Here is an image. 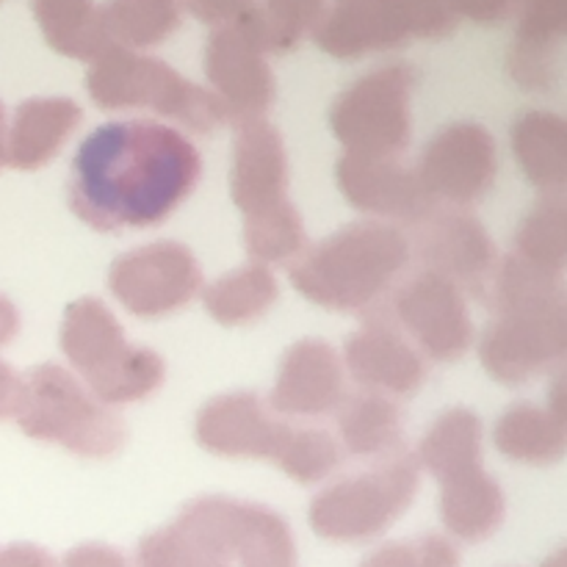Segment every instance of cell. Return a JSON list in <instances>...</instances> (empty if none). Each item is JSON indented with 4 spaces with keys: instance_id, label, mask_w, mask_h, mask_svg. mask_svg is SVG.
I'll use <instances>...</instances> for the list:
<instances>
[{
    "instance_id": "cell-44",
    "label": "cell",
    "mask_w": 567,
    "mask_h": 567,
    "mask_svg": "<svg viewBox=\"0 0 567 567\" xmlns=\"http://www.w3.org/2000/svg\"><path fill=\"white\" fill-rule=\"evenodd\" d=\"M543 567H567V554L565 551H557L554 557H548Z\"/></svg>"
},
{
    "instance_id": "cell-9",
    "label": "cell",
    "mask_w": 567,
    "mask_h": 567,
    "mask_svg": "<svg viewBox=\"0 0 567 567\" xmlns=\"http://www.w3.org/2000/svg\"><path fill=\"white\" fill-rule=\"evenodd\" d=\"M415 72L408 64H388L358 78L338 94L330 111V127L347 153L402 155L413 131Z\"/></svg>"
},
{
    "instance_id": "cell-12",
    "label": "cell",
    "mask_w": 567,
    "mask_h": 567,
    "mask_svg": "<svg viewBox=\"0 0 567 567\" xmlns=\"http://www.w3.org/2000/svg\"><path fill=\"white\" fill-rule=\"evenodd\" d=\"M415 175L437 208H463L476 203L496 183V138L476 122L446 125L426 142Z\"/></svg>"
},
{
    "instance_id": "cell-29",
    "label": "cell",
    "mask_w": 567,
    "mask_h": 567,
    "mask_svg": "<svg viewBox=\"0 0 567 567\" xmlns=\"http://www.w3.org/2000/svg\"><path fill=\"white\" fill-rule=\"evenodd\" d=\"M199 293L210 319L221 327H241L260 319L275 305L277 280L269 266L249 260L210 286H203Z\"/></svg>"
},
{
    "instance_id": "cell-4",
    "label": "cell",
    "mask_w": 567,
    "mask_h": 567,
    "mask_svg": "<svg viewBox=\"0 0 567 567\" xmlns=\"http://www.w3.org/2000/svg\"><path fill=\"white\" fill-rule=\"evenodd\" d=\"M61 349L86 391L105 408L150 396L166 374L161 354L127 341L114 313L94 297L75 299L64 310Z\"/></svg>"
},
{
    "instance_id": "cell-43",
    "label": "cell",
    "mask_w": 567,
    "mask_h": 567,
    "mask_svg": "<svg viewBox=\"0 0 567 567\" xmlns=\"http://www.w3.org/2000/svg\"><path fill=\"white\" fill-rule=\"evenodd\" d=\"M6 133H9V127H6L3 103H0V169H3V166H6Z\"/></svg>"
},
{
    "instance_id": "cell-18",
    "label": "cell",
    "mask_w": 567,
    "mask_h": 567,
    "mask_svg": "<svg viewBox=\"0 0 567 567\" xmlns=\"http://www.w3.org/2000/svg\"><path fill=\"white\" fill-rule=\"evenodd\" d=\"M343 396L347 369L341 354L319 338H305L282 354L269 408L291 419H319L336 413Z\"/></svg>"
},
{
    "instance_id": "cell-21",
    "label": "cell",
    "mask_w": 567,
    "mask_h": 567,
    "mask_svg": "<svg viewBox=\"0 0 567 567\" xmlns=\"http://www.w3.org/2000/svg\"><path fill=\"white\" fill-rule=\"evenodd\" d=\"M520 25L509 72L529 92H546L559 78V48L567 28V0H520Z\"/></svg>"
},
{
    "instance_id": "cell-42",
    "label": "cell",
    "mask_w": 567,
    "mask_h": 567,
    "mask_svg": "<svg viewBox=\"0 0 567 567\" xmlns=\"http://www.w3.org/2000/svg\"><path fill=\"white\" fill-rule=\"evenodd\" d=\"M20 330V316H17V308L6 297H0V347L11 341Z\"/></svg>"
},
{
    "instance_id": "cell-31",
    "label": "cell",
    "mask_w": 567,
    "mask_h": 567,
    "mask_svg": "<svg viewBox=\"0 0 567 567\" xmlns=\"http://www.w3.org/2000/svg\"><path fill=\"white\" fill-rule=\"evenodd\" d=\"M111 48L144 50L161 44L181 25L177 0H109L100 9Z\"/></svg>"
},
{
    "instance_id": "cell-10",
    "label": "cell",
    "mask_w": 567,
    "mask_h": 567,
    "mask_svg": "<svg viewBox=\"0 0 567 567\" xmlns=\"http://www.w3.org/2000/svg\"><path fill=\"white\" fill-rule=\"evenodd\" d=\"M385 310L413 347L437 363L460 360L474 343V321L465 293L432 271H419L393 288Z\"/></svg>"
},
{
    "instance_id": "cell-30",
    "label": "cell",
    "mask_w": 567,
    "mask_h": 567,
    "mask_svg": "<svg viewBox=\"0 0 567 567\" xmlns=\"http://www.w3.org/2000/svg\"><path fill=\"white\" fill-rule=\"evenodd\" d=\"M31 9L48 44L61 55L92 61L111 48L94 0H31Z\"/></svg>"
},
{
    "instance_id": "cell-13",
    "label": "cell",
    "mask_w": 567,
    "mask_h": 567,
    "mask_svg": "<svg viewBox=\"0 0 567 567\" xmlns=\"http://www.w3.org/2000/svg\"><path fill=\"white\" fill-rule=\"evenodd\" d=\"M415 258L424 271L443 277L465 297H487L496 275V247L485 227L463 208H432L419 225H413Z\"/></svg>"
},
{
    "instance_id": "cell-17",
    "label": "cell",
    "mask_w": 567,
    "mask_h": 567,
    "mask_svg": "<svg viewBox=\"0 0 567 567\" xmlns=\"http://www.w3.org/2000/svg\"><path fill=\"white\" fill-rule=\"evenodd\" d=\"M341 360L360 388L385 396H410L426 377L424 358L399 330L385 305L365 316L363 327L347 341Z\"/></svg>"
},
{
    "instance_id": "cell-1",
    "label": "cell",
    "mask_w": 567,
    "mask_h": 567,
    "mask_svg": "<svg viewBox=\"0 0 567 567\" xmlns=\"http://www.w3.org/2000/svg\"><path fill=\"white\" fill-rule=\"evenodd\" d=\"M203 175L197 147L181 131L150 120L97 127L72 161L70 205L94 230L164 221Z\"/></svg>"
},
{
    "instance_id": "cell-16",
    "label": "cell",
    "mask_w": 567,
    "mask_h": 567,
    "mask_svg": "<svg viewBox=\"0 0 567 567\" xmlns=\"http://www.w3.org/2000/svg\"><path fill=\"white\" fill-rule=\"evenodd\" d=\"M186 507L210 526L241 567H299L291 529L271 509L227 496H205Z\"/></svg>"
},
{
    "instance_id": "cell-25",
    "label": "cell",
    "mask_w": 567,
    "mask_h": 567,
    "mask_svg": "<svg viewBox=\"0 0 567 567\" xmlns=\"http://www.w3.org/2000/svg\"><path fill=\"white\" fill-rule=\"evenodd\" d=\"M441 515L446 529L457 540L482 543L504 520V493L485 468H471L465 474L441 482Z\"/></svg>"
},
{
    "instance_id": "cell-2",
    "label": "cell",
    "mask_w": 567,
    "mask_h": 567,
    "mask_svg": "<svg viewBox=\"0 0 567 567\" xmlns=\"http://www.w3.org/2000/svg\"><path fill=\"white\" fill-rule=\"evenodd\" d=\"M487 302L493 319L480 341L487 374L504 385H524L546 374L567 352V297L563 277L507 258L496 266Z\"/></svg>"
},
{
    "instance_id": "cell-8",
    "label": "cell",
    "mask_w": 567,
    "mask_h": 567,
    "mask_svg": "<svg viewBox=\"0 0 567 567\" xmlns=\"http://www.w3.org/2000/svg\"><path fill=\"white\" fill-rule=\"evenodd\" d=\"M454 25L446 0H336L316 25V42L336 59H360L410 39H441Z\"/></svg>"
},
{
    "instance_id": "cell-6",
    "label": "cell",
    "mask_w": 567,
    "mask_h": 567,
    "mask_svg": "<svg viewBox=\"0 0 567 567\" xmlns=\"http://www.w3.org/2000/svg\"><path fill=\"white\" fill-rule=\"evenodd\" d=\"M89 94L103 109H150L188 131L208 133L227 114L214 92L186 81L177 70L136 50L105 48L86 72Z\"/></svg>"
},
{
    "instance_id": "cell-37",
    "label": "cell",
    "mask_w": 567,
    "mask_h": 567,
    "mask_svg": "<svg viewBox=\"0 0 567 567\" xmlns=\"http://www.w3.org/2000/svg\"><path fill=\"white\" fill-rule=\"evenodd\" d=\"M192 14L208 25H230V22L247 20L255 9V0H186Z\"/></svg>"
},
{
    "instance_id": "cell-32",
    "label": "cell",
    "mask_w": 567,
    "mask_h": 567,
    "mask_svg": "<svg viewBox=\"0 0 567 567\" xmlns=\"http://www.w3.org/2000/svg\"><path fill=\"white\" fill-rule=\"evenodd\" d=\"M509 255L532 269L563 277L567 260V208L563 197H543L524 216Z\"/></svg>"
},
{
    "instance_id": "cell-38",
    "label": "cell",
    "mask_w": 567,
    "mask_h": 567,
    "mask_svg": "<svg viewBox=\"0 0 567 567\" xmlns=\"http://www.w3.org/2000/svg\"><path fill=\"white\" fill-rule=\"evenodd\" d=\"M446 3L454 11V17L463 14L474 22L493 25V22L507 20L513 11H518L520 0H446Z\"/></svg>"
},
{
    "instance_id": "cell-41",
    "label": "cell",
    "mask_w": 567,
    "mask_h": 567,
    "mask_svg": "<svg viewBox=\"0 0 567 567\" xmlns=\"http://www.w3.org/2000/svg\"><path fill=\"white\" fill-rule=\"evenodd\" d=\"M20 382L22 377H17L14 369L0 360V419H11L14 415L17 399H20Z\"/></svg>"
},
{
    "instance_id": "cell-39",
    "label": "cell",
    "mask_w": 567,
    "mask_h": 567,
    "mask_svg": "<svg viewBox=\"0 0 567 567\" xmlns=\"http://www.w3.org/2000/svg\"><path fill=\"white\" fill-rule=\"evenodd\" d=\"M61 567H133L122 557L116 548L103 546V543H83V546L72 548L64 557Z\"/></svg>"
},
{
    "instance_id": "cell-23",
    "label": "cell",
    "mask_w": 567,
    "mask_h": 567,
    "mask_svg": "<svg viewBox=\"0 0 567 567\" xmlns=\"http://www.w3.org/2000/svg\"><path fill=\"white\" fill-rule=\"evenodd\" d=\"M513 150L526 181L546 197L567 186V125L551 111H526L513 125Z\"/></svg>"
},
{
    "instance_id": "cell-28",
    "label": "cell",
    "mask_w": 567,
    "mask_h": 567,
    "mask_svg": "<svg viewBox=\"0 0 567 567\" xmlns=\"http://www.w3.org/2000/svg\"><path fill=\"white\" fill-rule=\"evenodd\" d=\"M415 460L430 471L437 482L465 474L482 465V424L471 410H446L435 424L426 430Z\"/></svg>"
},
{
    "instance_id": "cell-33",
    "label": "cell",
    "mask_w": 567,
    "mask_h": 567,
    "mask_svg": "<svg viewBox=\"0 0 567 567\" xmlns=\"http://www.w3.org/2000/svg\"><path fill=\"white\" fill-rule=\"evenodd\" d=\"M324 17V0H255L247 22L266 53L291 50Z\"/></svg>"
},
{
    "instance_id": "cell-5",
    "label": "cell",
    "mask_w": 567,
    "mask_h": 567,
    "mask_svg": "<svg viewBox=\"0 0 567 567\" xmlns=\"http://www.w3.org/2000/svg\"><path fill=\"white\" fill-rule=\"evenodd\" d=\"M11 419L33 441L55 443L81 457H114L125 446V424L100 404L75 374L53 363L37 365L20 382Z\"/></svg>"
},
{
    "instance_id": "cell-35",
    "label": "cell",
    "mask_w": 567,
    "mask_h": 567,
    "mask_svg": "<svg viewBox=\"0 0 567 567\" xmlns=\"http://www.w3.org/2000/svg\"><path fill=\"white\" fill-rule=\"evenodd\" d=\"M338 460H341L338 443L327 432L291 426L275 465L302 485H316L338 468Z\"/></svg>"
},
{
    "instance_id": "cell-15",
    "label": "cell",
    "mask_w": 567,
    "mask_h": 567,
    "mask_svg": "<svg viewBox=\"0 0 567 567\" xmlns=\"http://www.w3.org/2000/svg\"><path fill=\"white\" fill-rule=\"evenodd\" d=\"M336 175L343 199L377 221L419 225L435 208L415 169L404 164L402 155L343 153Z\"/></svg>"
},
{
    "instance_id": "cell-14",
    "label": "cell",
    "mask_w": 567,
    "mask_h": 567,
    "mask_svg": "<svg viewBox=\"0 0 567 567\" xmlns=\"http://www.w3.org/2000/svg\"><path fill=\"white\" fill-rule=\"evenodd\" d=\"M266 48L247 22L214 28L205 44V75L214 97L225 109L227 122L264 120L275 103V75Z\"/></svg>"
},
{
    "instance_id": "cell-34",
    "label": "cell",
    "mask_w": 567,
    "mask_h": 567,
    "mask_svg": "<svg viewBox=\"0 0 567 567\" xmlns=\"http://www.w3.org/2000/svg\"><path fill=\"white\" fill-rule=\"evenodd\" d=\"M244 244L255 264H293L308 249L297 205L286 203L271 214L244 219Z\"/></svg>"
},
{
    "instance_id": "cell-24",
    "label": "cell",
    "mask_w": 567,
    "mask_h": 567,
    "mask_svg": "<svg viewBox=\"0 0 567 567\" xmlns=\"http://www.w3.org/2000/svg\"><path fill=\"white\" fill-rule=\"evenodd\" d=\"M338 435L354 457H385L402 449L404 419L391 396L360 388L347 393L336 410Z\"/></svg>"
},
{
    "instance_id": "cell-22",
    "label": "cell",
    "mask_w": 567,
    "mask_h": 567,
    "mask_svg": "<svg viewBox=\"0 0 567 567\" xmlns=\"http://www.w3.org/2000/svg\"><path fill=\"white\" fill-rule=\"evenodd\" d=\"M81 116L70 97H31L20 103L6 133V164L22 172L44 166L64 147Z\"/></svg>"
},
{
    "instance_id": "cell-40",
    "label": "cell",
    "mask_w": 567,
    "mask_h": 567,
    "mask_svg": "<svg viewBox=\"0 0 567 567\" xmlns=\"http://www.w3.org/2000/svg\"><path fill=\"white\" fill-rule=\"evenodd\" d=\"M0 567H59L53 554L31 543H11L0 546Z\"/></svg>"
},
{
    "instance_id": "cell-7",
    "label": "cell",
    "mask_w": 567,
    "mask_h": 567,
    "mask_svg": "<svg viewBox=\"0 0 567 567\" xmlns=\"http://www.w3.org/2000/svg\"><path fill=\"white\" fill-rule=\"evenodd\" d=\"M421 465L399 452L377 460L374 468L324 487L310 504V526L332 543H365L396 524L419 493Z\"/></svg>"
},
{
    "instance_id": "cell-19",
    "label": "cell",
    "mask_w": 567,
    "mask_h": 567,
    "mask_svg": "<svg viewBox=\"0 0 567 567\" xmlns=\"http://www.w3.org/2000/svg\"><path fill=\"white\" fill-rule=\"evenodd\" d=\"M291 424L275 419L255 393H225L199 410L197 441L219 457H252L275 463Z\"/></svg>"
},
{
    "instance_id": "cell-3",
    "label": "cell",
    "mask_w": 567,
    "mask_h": 567,
    "mask_svg": "<svg viewBox=\"0 0 567 567\" xmlns=\"http://www.w3.org/2000/svg\"><path fill=\"white\" fill-rule=\"evenodd\" d=\"M410 258V238L396 225L352 221L305 249L291 264V282L308 302L369 316L388 302Z\"/></svg>"
},
{
    "instance_id": "cell-27",
    "label": "cell",
    "mask_w": 567,
    "mask_h": 567,
    "mask_svg": "<svg viewBox=\"0 0 567 567\" xmlns=\"http://www.w3.org/2000/svg\"><path fill=\"white\" fill-rule=\"evenodd\" d=\"M136 563L138 567H233L219 537L188 507H183L175 524L138 543Z\"/></svg>"
},
{
    "instance_id": "cell-36",
    "label": "cell",
    "mask_w": 567,
    "mask_h": 567,
    "mask_svg": "<svg viewBox=\"0 0 567 567\" xmlns=\"http://www.w3.org/2000/svg\"><path fill=\"white\" fill-rule=\"evenodd\" d=\"M360 567H460V554L446 537L421 535L377 548Z\"/></svg>"
},
{
    "instance_id": "cell-20",
    "label": "cell",
    "mask_w": 567,
    "mask_h": 567,
    "mask_svg": "<svg viewBox=\"0 0 567 567\" xmlns=\"http://www.w3.org/2000/svg\"><path fill=\"white\" fill-rule=\"evenodd\" d=\"M230 194L244 219L271 214L288 199V161L280 133L266 120L236 125Z\"/></svg>"
},
{
    "instance_id": "cell-26",
    "label": "cell",
    "mask_w": 567,
    "mask_h": 567,
    "mask_svg": "<svg viewBox=\"0 0 567 567\" xmlns=\"http://www.w3.org/2000/svg\"><path fill=\"white\" fill-rule=\"evenodd\" d=\"M493 441L504 457L526 465H551L565 457V415L551 408L518 402L502 413L493 430Z\"/></svg>"
},
{
    "instance_id": "cell-11",
    "label": "cell",
    "mask_w": 567,
    "mask_h": 567,
    "mask_svg": "<svg viewBox=\"0 0 567 567\" xmlns=\"http://www.w3.org/2000/svg\"><path fill=\"white\" fill-rule=\"evenodd\" d=\"M114 297L144 319L175 313L203 291V269L188 247L155 241L120 255L109 271Z\"/></svg>"
}]
</instances>
